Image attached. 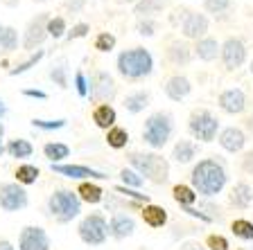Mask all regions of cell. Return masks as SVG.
<instances>
[{
  "label": "cell",
  "mask_w": 253,
  "mask_h": 250,
  "mask_svg": "<svg viewBox=\"0 0 253 250\" xmlns=\"http://www.w3.org/2000/svg\"><path fill=\"white\" fill-rule=\"evenodd\" d=\"M106 144L111 146V149H116V151H120V149H125L126 144H129V131L122 129V126H113V129L106 131Z\"/></svg>",
  "instance_id": "cell-33"
},
{
  "label": "cell",
  "mask_w": 253,
  "mask_h": 250,
  "mask_svg": "<svg viewBox=\"0 0 253 250\" xmlns=\"http://www.w3.org/2000/svg\"><path fill=\"white\" fill-rule=\"evenodd\" d=\"M30 205L27 189L18 182H0V210L5 212H18Z\"/></svg>",
  "instance_id": "cell-10"
},
{
  "label": "cell",
  "mask_w": 253,
  "mask_h": 250,
  "mask_svg": "<svg viewBox=\"0 0 253 250\" xmlns=\"http://www.w3.org/2000/svg\"><path fill=\"white\" fill-rule=\"evenodd\" d=\"M86 2H88V0H63V5H66V9H68L70 14H77V11H82L86 7Z\"/></svg>",
  "instance_id": "cell-47"
},
{
  "label": "cell",
  "mask_w": 253,
  "mask_h": 250,
  "mask_svg": "<svg viewBox=\"0 0 253 250\" xmlns=\"http://www.w3.org/2000/svg\"><path fill=\"white\" fill-rule=\"evenodd\" d=\"M217 104L226 115H242L249 106V99L242 88H226L219 93Z\"/></svg>",
  "instance_id": "cell-16"
},
{
  "label": "cell",
  "mask_w": 253,
  "mask_h": 250,
  "mask_svg": "<svg viewBox=\"0 0 253 250\" xmlns=\"http://www.w3.org/2000/svg\"><path fill=\"white\" fill-rule=\"evenodd\" d=\"M50 81H54V86H59L61 90H66L70 86V79H68V63L63 61H59V63H54L52 68H50Z\"/></svg>",
  "instance_id": "cell-34"
},
{
  "label": "cell",
  "mask_w": 253,
  "mask_h": 250,
  "mask_svg": "<svg viewBox=\"0 0 253 250\" xmlns=\"http://www.w3.org/2000/svg\"><path fill=\"white\" fill-rule=\"evenodd\" d=\"M183 250H206V248H201V246H188V248H183Z\"/></svg>",
  "instance_id": "cell-54"
},
{
  "label": "cell",
  "mask_w": 253,
  "mask_h": 250,
  "mask_svg": "<svg viewBox=\"0 0 253 250\" xmlns=\"http://www.w3.org/2000/svg\"><path fill=\"white\" fill-rule=\"evenodd\" d=\"M169 2H172V0H140V2H136L133 11H136L138 18H154V16L161 14Z\"/></svg>",
  "instance_id": "cell-28"
},
{
  "label": "cell",
  "mask_w": 253,
  "mask_h": 250,
  "mask_svg": "<svg viewBox=\"0 0 253 250\" xmlns=\"http://www.w3.org/2000/svg\"><path fill=\"white\" fill-rule=\"evenodd\" d=\"M47 21H50L47 14H37L27 23L25 32H23V47H25L27 52H34L47 38Z\"/></svg>",
  "instance_id": "cell-11"
},
{
  "label": "cell",
  "mask_w": 253,
  "mask_h": 250,
  "mask_svg": "<svg viewBox=\"0 0 253 250\" xmlns=\"http://www.w3.org/2000/svg\"><path fill=\"white\" fill-rule=\"evenodd\" d=\"M66 124H68V120H63V117H57V120H39V117H34V120H32V129L45 131V133L59 131V129H63Z\"/></svg>",
  "instance_id": "cell-39"
},
{
  "label": "cell",
  "mask_w": 253,
  "mask_h": 250,
  "mask_svg": "<svg viewBox=\"0 0 253 250\" xmlns=\"http://www.w3.org/2000/svg\"><path fill=\"white\" fill-rule=\"evenodd\" d=\"M0 250H16V246L9 239H0Z\"/></svg>",
  "instance_id": "cell-50"
},
{
  "label": "cell",
  "mask_w": 253,
  "mask_h": 250,
  "mask_svg": "<svg viewBox=\"0 0 253 250\" xmlns=\"http://www.w3.org/2000/svg\"><path fill=\"white\" fill-rule=\"evenodd\" d=\"M120 180L125 187H131V189H138L145 185V178L140 176V174L136 172V169H131V167H125L120 172Z\"/></svg>",
  "instance_id": "cell-38"
},
{
  "label": "cell",
  "mask_w": 253,
  "mask_h": 250,
  "mask_svg": "<svg viewBox=\"0 0 253 250\" xmlns=\"http://www.w3.org/2000/svg\"><path fill=\"white\" fill-rule=\"evenodd\" d=\"M192 50H195V57L199 59V61L212 63V61H217V57H219L221 43L217 41V38H212V36H204V38H199V41L192 45Z\"/></svg>",
  "instance_id": "cell-21"
},
{
  "label": "cell",
  "mask_w": 253,
  "mask_h": 250,
  "mask_svg": "<svg viewBox=\"0 0 253 250\" xmlns=\"http://www.w3.org/2000/svg\"><path fill=\"white\" fill-rule=\"evenodd\" d=\"M185 14H188V7H176V9L169 14V23H172L174 27H181V23H183Z\"/></svg>",
  "instance_id": "cell-46"
},
{
  "label": "cell",
  "mask_w": 253,
  "mask_h": 250,
  "mask_svg": "<svg viewBox=\"0 0 253 250\" xmlns=\"http://www.w3.org/2000/svg\"><path fill=\"white\" fill-rule=\"evenodd\" d=\"M57 176L63 178H70V180H106V174L100 172V169H93V167H86V165H68V162H59V165H50Z\"/></svg>",
  "instance_id": "cell-12"
},
{
  "label": "cell",
  "mask_w": 253,
  "mask_h": 250,
  "mask_svg": "<svg viewBox=\"0 0 253 250\" xmlns=\"http://www.w3.org/2000/svg\"><path fill=\"white\" fill-rule=\"evenodd\" d=\"M149 104H152V93H149V90H133V93H129L122 99L125 110L131 115L142 113L145 108H149Z\"/></svg>",
  "instance_id": "cell-24"
},
{
  "label": "cell",
  "mask_w": 253,
  "mask_h": 250,
  "mask_svg": "<svg viewBox=\"0 0 253 250\" xmlns=\"http://www.w3.org/2000/svg\"><path fill=\"white\" fill-rule=\"evenodd\" d=\"M192 57H195V50H192V45H190L185 38H174V41H169L168 47H165V59H168V63L174 66V68H185V66H190Z\"/></svg>",
  "instance_id": "cell-15"
},
{
  "label": "cell",
  "mask_w": 253,
  "mask_h": 250,
  "mask_svg": "<svg viewBox=\"0 0 253 250\" xmlns=\"http://www.w3.org/2000/svg\"><path fill=\"white\" fill-rule=\"evenodd\" d=\"M47 212L57 223H70L82 214V198L73 189H54L47 196Z\"/></svg>",
  "instance_id": "cell-5"
},
{
  "label": "cell",
  "mask_w": 253,
  "mask_h": 250,
  "mask_svg": "<svg viewBox=\"0 0 253 250\" xmlns=\"http://www.w3.org/2000/svg\"><path fill=\"white\" fill-rule=\"evenodd\" d=\"M39 176H41V172H39L37 165H30V162H23V165L16 167L14 172V178L18 185H23V187H27V185H34V182L39 180Z\"/></svg>",
  "instance_id": "cell-32"
},
{
  "label": "cell",
  "mask_w": 253,
  "mask_h": 250,
  "mask_svg": "<svg viewBox=\"0 0 253 250\" xmlns=\"http://www.w3.org/2000/svg\"><path fill=\"white\" fill-rule=\"evenodd\" d=\"M68 34V23L63 16H50V21H47V36L50 38H63Z\"/></svg>",
  "instance_id": "cell-37"
},
{
  "label": "cell",
  "mask_w": 253,
  "mask_h": 250,
  "mask_svg": "<svg viewBox=\"0 0 253 250\" xmlns=\"http://www.w3.org/2000/svg\"><path fill=\"white\" fill-rule=\"evenodd\" d=\"M77 192V196L82 198V203H88V205H97L104 201V189L100 187V185H95L93 180H84L79 182V187L75 189Z\"/></svg>",
  "instance_id": "cell-26"
},
{
  "label": "cell",
  "mask_w": 253,
  "mask_h": 250,
  "mask_svg": "<svg viewBox=\"0 0 253 250\" xmlns=\"http://www.w3.org/2000/svg\"><path fill=\"white\" fill-rule=\"evenodd\" d=\"M249 72L253 74V59H251V63H249Z\"/></svg>",
  "instance_id": "cell-57"
},
{
  "label": "cell",
  "mask_w": 253,
  "mask_h": 250,
  "mask_svg": "<svg viewBox=\"0 0 253 250\" xmlns=\"http://www.w3.org/2000/svg\"><path fill=\"white\" fill-rule=\"evenodd\" d=\"M43 57H45V50H37V52H32L23 63H18L16 68H11V70H9V74H11V77H18V74L30 72L32 68H37L39 63H41V59H43Z\"/></svg>",
  "instance_id": "cell-35"
},
{
  "label": "cell",
  "mask_w": 253,
  "mask_h": 250,
  "mask_svg": "<svg viewBox=\"0 0 253 250\" xmlns=\"http://www.w3.org/2000/svg\"><path fill=\"white\" fill-rule=\"evenodd\" d=\"M77 235L86 246H104L109 239V221L104 214L90 212L79 221Z\"/></svg>",
  "instance_id": "cell-7"
},
{
  "label": "cell",
  "mask_w": 253,
  "mask_h": 250,
  "mask_svg": "<svg viewBox=\"0 0 253 250\" xmlns=\"http://www.w3.org/2000/svg\"><path fill=\"white\" fill-rule=\"evenodd\" d=\"M136 232V219L131 214L116 212L109 221V237H113L116 241H125Z\"/></svg>",
  "instance_id": "cell-18"
},
{
  "label": "cell",
  "mask_w": 253,
  "mask_h": 250,
  "mask_svg": "<svg viewBox=\"0 0 253 250\" xmlns=\"http://www.w3.org/2000/svg\"><path fill=\"white\" fill-rule=\"evenodd\" d=\"M228 182V172L224 162L217 158H201L192 172H190V187L197 192V196L215 198L224 192Z\"/></svg>",
  "instance_id": "cell-1"
},
{
  "label": "cell",
  "mask_w": 253,
  "mask_h": 250,
  "mask_svg": "<svg viewBox=\"0 0 253 250\" xmlns=\"http://www.w3.org/2000/svg\"><path fill=\"white\" fill-rule=\"evenodd\" d=\"M206 246H208V250H228V248H231L228 239H226V237H221V235H208Z\"/></svg>",
  "instance_id": "cell-44"
},
{
  "label": "cell",
  "mask_w": 253,
  "mask_h": 250,
  "mask_svg": "<svg viewBox=\"0 0 253 250\" xmlns=\"http://www.w3.org/2000/svg\"><path fill=\"white\" fill-rule=\"evenodd\" d=\"M116 70L122 79L126 81H145L154 74V57L147 47H129V50H122L116 59Z\"/></svg>",
  "instance_id": "cell-2"
},
{
  "label": "cell",
  "mask_w": 253,
  "mask_h": 250,
  "mask_svg": "<svg viewBox=\"0 0 253 250\" xmlns=\"http://www.w3.org/2000/svg\"><path fill=\"white\" fill-rule=\"evenodd\" d=\"M237 250H247V248H237Z\"/></svg>",
  "instance_id": "cell-59"
},
{
  "label": "cell",
  "mask_w": 253,
  "mask_h": 250,
  "mask_svg": "<svg viewBox=\"0 0 253 250\" xmlns=\"http://www.w3.org/2000/svg\"><path fill=\"white\" fill-rule=\"evenodd\" d=\"M88 32H90L88 23H77V25H73V30H68L66 38H68V41H77V38H84Z\"/></svg>",
  "instance_id": "cell-45"
},
{
  "label": "cell",
  "mask_w": 253,
  "mask_h": 250,
  "mask_svg": "<svg viewBox=\"0 0 253 250\" xmlns=\"http://www.w3.org/2000/svg\"><path fill=\"white\" fill-rule=\"evenodd\" d=\"M140 216H142V221H145V225H149V228H154V230L168 225V210H165L163 205H156V203L142 205Z\"/></svg>",
  "instance_id": "cell-22"
},
{
  "label": "cell",
  "mask_w": 253,
  "mask_h": 250,
  "mask_svg": "<svg viewBox=\"0 0 253 250\" xmlns=\"http://www.w3.org/2000/svg\"><path fill=\"white\" fill-rule=\"evenodd\" d=\"M5 151L9 158H14V160H25V158H30L32 153H34V146H32L30 140H25V138H16V140H9L5 144Z\"/></svg>",
  "instance_id": "cell-27"
},
{
  "label": "cell",
  "mask_w": 253,
  "mask_h": 250,
  "mask_svg": "<svg viewBox=\"0 0 253 250\" xmlns=\"http://www.w3.org/2000/svg\"><path fill=\"white\" fill-rule=\"evenodd\" d=\"M43 156L50 160V165H59L70 156V146L63 142H47L43 144Z\"/></svg>",
  "instance_id": "cell-31"
},
{
  "label": "cell",
  "mask_w": 253,
  "mask_h": 250,
  "mask_svg": "<svg viewBox=\"0 0 253 250\" xmlns=\"http://www.w3.org/2000/svg\"><path fill=\"white\" fill-rule=\"evenodd\" d=\"M5 153H7L5 151V144H2V138H0V156H5Z\"/></svg>",
  "instance_id": "cell-53"
},
{
  "label": "cell",
  "mask_w": 253,
  "mask_h": 250,
  "mask_svg": "<svg viewBox=\"0 0 253 250\" xmlns=\"http://www.w3.org/2000/svg\"><path fill=\"white\" fill-rule=\"evenodd\" d=\"M0 138H5V124L0 122Z\"/></svg>",
  "instance_id": "cell-56"
},
{
  "label": "cell",
  "mask_w": 253,
  "mask_h": 250,
  "mask_svg": "<svg viewBox=\"0 0 253 250\" xmlns=\"http://www.w3.org/2000/svg\"><path fill=\"white\" fill-rule=\"evenodd\" d=\"M50 237L41 225H25L18 235V250H50Z\"/></svg>",
  "instance_id": "cell-14"
},
{
  "label": "cell",
  "mask_w": 253,
  "mask_h": 250,
  "mask_svg": "<svg viewBox=\"0 0 253 250\" xmlns=\"http://www.w3.org/2000/svg\"><path fill=\"white\" fill-rule=\"evenodd\" d=\"M231 7H233V0H204V9L208 14H212L215 18L217 16H224Z\"/></svg>",
  "instance_id": "cell-40"
},
{
  "label": "cell",
  "mask_w": 253,
  "mask_h": 250,
  "mask_svg": "<svg viewBox=\"0 0 253 250\" xmlns=\"http://www.w3.org/2000/svg\"><path fill=\"white\" fill-rule=\"evenodd\" d=\"M217 142L226 153H242L247 146V131L240 126H226L219 131Z\"/></svg>",
  "instance_id": "cell-17"
},
{
  "label": "cell",
  "mask_w": 253,
  "mask_h": 250,
  "mask_svg": "<svg viewBox=\"0 0 253 250\" xmlns=\"http://www.w3.org/2000/svg\"><path fill=\"white\" fill-rule=\"evenodd\" d=\"M172 196L174 201L179 203V208H195L197 201H199V196H197V192L190 185H174L172 187Z\"/></svg>",
  "instance_id": "cell-29"
},
{
  "label": "cell",
  "mask_w": 253,
  "mask_h": 250,
  "mask_svg": "<svg viewBox=\"0 0 253 250\" xmlns=\"http://www.w3.org/2000/svg\"><path fill=\"white\" fill-rule=\"evenodd\" d=\"M174 136V115L168 113V110H156L145 120V126H142V142L158 151L163 146L169 144Z\"/></svg>",
  "instance_id": "cell-4"
},
{
  "label": "cell",
  "mask_w": 253,
  "mask_h": 250,
  "mask_svg": "<svg viewBox=\"0 0 253 250\" xmlns=\"http://www.w3.org/2000/svg\"><path fill=\"white\" fill-rule=\"evenodd\" d=\"M2 2H9V5H14V0H2Z\"/></svg>",
  "instance_id": "cell-58"
},
{
  "label": "cell",
  "mask_w": 253,
  "mask_h": 250,
  "mask_svg": "<svg viewBox=\"0 0 253 250\" xmlns=\"http://www.w3.org/2000/svg\"><path fill=\"white\" fill-rule=\"evenodd\" d=\"M118 95V83L113 74L106 70H97L88 79V97L95 104H111Z\"/></svg>",
  "instance_id": "cell-8"
},
{
  "label": "cell",
  "mask_w": 253,
  "mask_h": 250,
  "mask_svg": "<svg viewBox=\"0 0 253 250\" xmlns=\"http://www.w3.org/2000/svg\"><path fill=\"white\" fill-rule=\"evenodd\" d=\"M163 90H165V95H168V99H172V102H183V99H188L190 93H192V81H190L185 74H172V77L165 81Z\"/></svg>",
  "instance_id": "cell-19"
},
{
  "label": "cell",
  "mask_w": 253,
  "mask_h": 250,
  "mask_svg": "<svg viewBox=\"0 0 253 250\" xmlns=\"http://www.w3.org/2000/svg\"><path fill=\"white\" fill-rule=\"evenodd\" d=\"M233 237H237L240 241H253V221L249 219H235L231 223Z\"/></svg>",
  "instance_id": "cell-36"
},
{
  "label": "cell",
  "mask_w": 253,
  "mask_h": 250,
  "mask_svg": "<svg viewBox=\"0 0 253 250\" xmlns=\"http://www.w3.org/2000/svg\"><path fill=\"white\" fill-rule=\"evenodd\" d=\"M116 36L111 34V32H100L97 36H95V43H93V47L97 50V52H111L113 47H116Z\"/></svg>",
  "instance_id": "cell-41"
},
{
  "label": "cell",
  "mask_w": 253,
  "mask_h": 250,
  "mask_svg": "<svg viewBox=\"0 0 253 250\" xmlns=\"http://www.w3.org/2000/svg\"><path fill=\"white\" fill-rule=\"evenodd\" d=\"M93 122H95L97 129H104V131L113 129L116 122H118L116 108H113L111 104H97L95 106V110H93Z\"/></svg>",
  "instance_id": "cell-25"
},
{
  "label": "cell",
  "mask_w": 253,
  "mask_h": 250,
  "mask_svg": "<svg viewBox=\"0 0 253 250\" xmlns=\"http://www.w3.org/2000/svg\"><path fill=\"white\" fill-rule=\"evenodd\" d=\"M7 110H9V108H7V104H5V99L0 97V122L5 120V115H7Z\"/></svg>",
  "instance_id": "cell-51"
},
{
  "label": "cell",
  "mask_w": 253,
  "mask_h": 250,
  "mask_svg": "<svg viewBox=\"0 0 253 250\" xmlns=\"http://www.w3.org/2000/svg\"><path fill=\"white\" fill-rule=\"evenodd\" d=\"M120 2H126V5H136V2H140V0H120Z\"/></svg>",
  "instance_id": "cell-55"
},
{
  "label": "cell",
  "mask_w": 253,
  "mask_h": 250,
  "mask_svg": "<svg viewBox=\"0 0 253 250\" xmlns=\"http://www.w3.org/2000/svg\"><path fill=\"white\" fill-rule=\"evenodd\" d=\"M244 129H247L249 133H253V115H249V117H244Z\"/></svg>",
  "instance_id": "cell-52"
},
{
  "label": "cell",
  "mask_w": 253,
  "mask_h": 250,
  "mask_svg": "<svg viewBox=\"0 0 253 250\" xmlns=\"http://www.w3.org/2000/svg\"><path fill=\"white\" fill-rule=\"evenodd\" d=\"M181 34H183L185 41H199V38H204L206 34H208V30H211V21H208V16L201 14V11H195V9H188V14H185L183 23H181Z\"/></svg>",
  "instance_id": "cell-13"
},
{
  "label": "cell",
  "mask_w": 253,
  "mask_h": 250,
  "mask_svg": "<svg viewBox=\"0 0 253 250\" xmlns=\"http://www.w3.org/2000/svg\"><path fill=\"white\" fill-rule=\"evenodd\" d=\"M23 95H25V97H32V99H47V93H43V90H39V88H25Z\"/></svg>",
  "instance_id": "cell-49"
},
{
  "label": "cell",
  "mask_w": 253,
  "mask_h": 250,
  "mask_svg": "<svg viewBox=\"0 0 253 250\" xmlns=\"http://www.w3.org/2000/svg\"><path fill=\"white\" fill-rule=\"evenodd\" d=\"M190 136L199 142H212L219 136V120L217 115L208 108H195L188 117Z\"/></svg>",
  "instance_id": "cell-6"
},
{
  "label": "cell",
  "mask_w": 253,
  "mask_h": 250,
  "mask_svg": "<svg viewBox=\"0 0 253 250\" xmlns=\"http://www.w3.org/2000/svg\"><path fill=\"white\" fill-rule=\"evenodd\" d=\"M197 153H199V144L192 140H176V144L172 146V160L179 162V165H190V162L197 158Z\"/></svg>",
  "instance_id": "cell-23"
},
{
  "label": "cell",
  "mask_w": 253,
  "mask_h": 250,
  "mask_svg": "<svg viewBox=\"0 0 253 250\" xmlns=\"http://www.w3.org/2000/svg\"><path fill=\"white\" fill-rule=\"evenodd\" d=\"M228 203L235 210H249L253 203V187L244 180L235 182L231 187V192H228Z\"/></svg>",
  "instance_id": "cell-20"
},
{
  "label": "cell",
  "mask_w": 253,
  "mask_h": 250,
  "mask_svg": "<svg viewBox=\"0 0 253 250\" xmlns=\"http://www.w3.org/2000/svg\"><path fill=\"white\" fill-rule=\"evenodd\" d=\"M136 32L140 34V36H154L158 32V23L154 21V18H138L136 23Z\"/></svg>",
  "instance_id": "cell-42"
},
{
  "label": "cell",
  "mask_w": 253,
  "mask_h": 250,
  "mask_svg": "<svg viewBox=\"0 0 253 250\" xmlns=\"http://www.w3.org/2000/svg\"><path fill=\"white\" fill-rule=\"evenodd\" d=\"M18 30L11 25L0 27V52L2 54H11L18 50Z\"/></svg>",
  "instance_id": "cell-30"
},
{
  "label": "cell",
  "mask_w": 253,
  "mask_h": 250,
  "mask_svg": "<svg viewBox=\"0 0 253 250\" xmlns=\"http://www.w3.org/2000/svg\"><path fill=\"white\" fill-rule=\"evenodd\" d=\"M219 59H221L224 68H226L228 72H235V70H240L244 63H247V59H249L247 43H244L240 36H228L226 41L221 43Z\"/></svg>",
  "instance_id": "cell-9"
},
{
  "label": "cell",
  "mask_w": 253,
  "mask_h": 250,
  "mask_svg": "<svg viewBox=\"0 0 253 250\" xmlns=\"http://www.w3.org/2000/svg\"><path fill=\"white\" fill-rule=\"evenodd\" d=\"M242 172L253 176V151H247L242 156Z\"/></svg>",
  "instance_id": "cell-48"
},
{
  "label": "cell",
  "mask_w": 253,
  "mask_h": 250,
  "mask_svg": "<svg viewBox=\"0 0 253 250\" xmlns=\"http://www.w3.org/2000/svg\"><path fill=\"white\" fill-rule=\"evenodd\" d=\"M129 167L136 169L145 180H152L154 185H165L169 180V160L156 151H131L126 156Z\"/></svg>",
  "instance_id": "cell-3"
},
{
  "label": "cell",
  "mask_w": 253,
  "mask_h": 250,
  "mask_svg": "<svg viewBox=\"0 0 253 250\" xmlns=\"http://www.w3.org/2000/svg\"><path fill=\"white\" fill-rule=\"evenodd\" d=\"M75 90H77V95L82 99L88 97V77H86L84 70H77V72H75Z\"/></svg>",
  "instance_id": "cell-43"
}]
</instances>
